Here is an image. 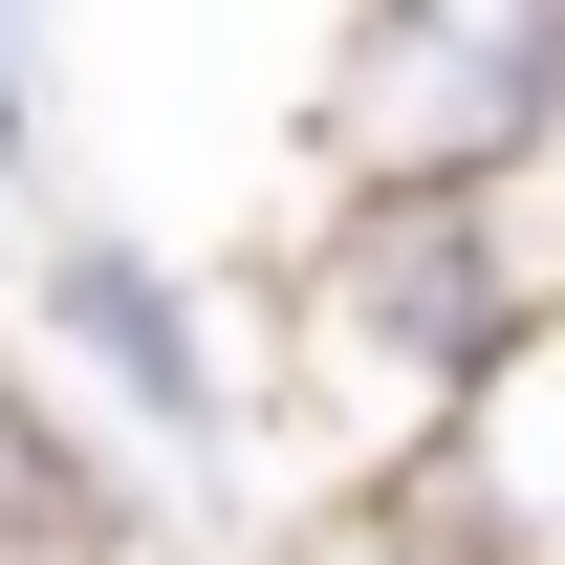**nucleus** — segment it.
I'll list each match as a JSON object with an SVG mask.
<instances>
[{
    "mask_svg": "<svg viewBox=\"0 0 565 565\" xmlns=\"http://www.w3.org/2000/svg\"><path fill=\"white\" fill-rule=\"evenodd\" d=\"M565 152V0H349L327 174H544Z\"/></svg>",
    "mask_w": 565,
    "mask_h": 565,
    "instance_id": "obj_2",
    "label": "nucleus"
},
{
    "mask_svg": "<svg viewBox=\"0 0 565 565\" xmlns=\"http://www.w3.org/2000/svg\"><path fill=\"white\" fill-rule=\"evenodd\" d=\"M414 565H565V282L479 349V392L414 435V479L370 500Z\"/></svg>",
    "mask_w": 565,
    "mask_h": 565,
    "instance_id": "obj_3",
    "label": "nucleus"
},
{
    "mask_svg": "<svg viewBox=\"0 0 565 565\" xmlns=\"http://www.w3.org/2000/svg\"><path fill=\"white\" fill-rule=\"evenodd\" d=\"M44 349H66L131 435H239V392H262V370H217V305L152 262V239H109V217L44 239Z\"/></svg>",
    "mask_w": 565,
    "mask_h": 565,
    "instance_id": "obj_4",
    "label": "nucleus"
},
{
    "mask_svg": "<svg viewBox=\"0 0 565 565\" xmlns=\"http://www.w3.org/2000/svg\"><path fill=\"white\" fill-rule=\"evenodd\" d=\"M0 544H22V565H109V544H131V479H109L22 370H0Z\"/></svg>",
    "mask_w": 565,
    "mask_h": 565,
    "instance_id": "obj_5",
    "label": "nucleus"
},
{
    "mask_svg": "<svg viewBox=\"0 0 565 565\" xmlns=\"http://www.w3.org/2000/svg\"><path fill=\"white\" fill-rule=\"evenodd\" d=\"M0 174H44V87H22V0H0Z\"/></svg>",
    "mask_w": 565,
    "mask_h": 565,
    "instance_id": "obj_6",
    "label": "nucleus"
},
{
    "mask_svg": "<svg viewBox=\"0 0 565 565\" xmlns=\"http://www.w3.org/2000/svg\"><path fill=\"white\" fill-rule=\"evenodd\" d=\"M565 282L544 174H327V239L282 262V349H305V414L349 457V500L414 479V435L479 392V349Z\"/></svg>",
    "mask_w": 565,
    "mask_h": 565,
    "instance_id": "obj_1",
    "label": "nucleus"
},
{
    "mask_svg": "<svg viewBox=\"0 0 565 565\" xmlns=\"http://www.w3.org/2000/svg\"><path fill=\"white\" fill-rule=\"evenodd\" d=\"M0 565H22V544H0Z\"/></svg>",
    "mask_w": 565,
    "mask_h": 565,
    "instance_id": "obj_7",
    "label": "nucleus"
}]
</instances>
